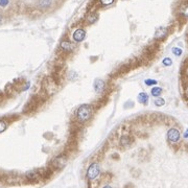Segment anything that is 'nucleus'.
I'll return each instance as SVG.
<instances>
[{
  "instance_id": "1",
  "label": "nucleus",
  "mask_w": 188,
  "mask_h": 188,
  "mask_svg": "<svg viewBox=\"0 0 188 188\" xmlns=\"http://www.w3.org/2000/svg\"><path fill=\"white\" fill-rule=\"evenodd\" d=\"M93 115V108L92 106L88 105V103H84V105H81L75 111V117H76L77 121L82 122H87L91 119Z\"/></svg>"
},
{
  "instance_id": "2",
  "label": "nucleus",
  "mask_w": 188,
  "mask_h": 188,
  "mask_svg": "<svg viewBox=\"0 0 188 188\" xmlns=\"http://www.w3.org/2000/svg\"><path fill=\"white\" fill-rule=\"evenodd\" d=\"M181 132L179 129L177 128H170L166 133V138H167V141L171 144H176V143L180 142L181 140Z\"/></svg>"
},
{
  "instance_id": "3",
  "label": "nucleus",
  "mask_w": 188,
  "mask_h": 188,
  "mask_svg": "<svg viewBox=\"0 0 188 188\" xmlns=\"http://www.w3.org/2000/svg\"><path fill=\"white\" fill-rule=\"evenodd\" d=\"M99 175H100V167L98 165V163H96V162L91 163L89 165L88 169H87V178L89 180H95Z\"/></svg>"
},
{
  "instance_id": "4",
  "label": "nucleus",
  "mask_w": 188,
  "mask_h": 188,
  "mask_svg": "<svg viewBox=\"0 0 188 188\" xmlns=\"http://www.w3.org/2000/svg\"><path fill=\"white\" fill-rule=\"evenodd\" d=\"M67 164V158L64 155H59L51 161V166L55 169H62Z\"/></svg>"
},
{
  "instance_id": "5",
  "label": "nucleus",
  "mask_w": 188,
  "mask_h": 188,
  "mask_svg": "<svg viewBox=\"0 0 188 188\" xmlns=\"http://www.w3.org/2000/svg\"><path fill=\"white\" fill-rule=\"evenodd\" d=\"M93 88H94V91H95L96 93H98V94L102 93L106 89L105 81H102V79H96L95 81H94Z\"/></svg>"
},
{
  "instance_id": "6",
  "label": "nucleus",
  "mask_w": 188,
  "mask_h": 188,
  "mask_svg": "<svg viewBox=\"0 0 188 188\" xmlns=\"http://www.w3.org/2000/svg\"><path fill=\"white\" fill-rule=\"evenodd\" d=\"M72 38H73V40L75 42H77V43L83 42L85 40V38H86V32H85L84 29H82V28H79V29L74 30L73 35H72Z\"/></svg>"
},
{
  "instance_id": "7",
  "label": "nucleus",
  "mask_w": 188,
  "mask_h": 188,
  "mask_svg": "<svg viewBox=\"0 0 188 188\" xmlns=\"http://www.w3.org/2000/svg\"><path fill=\"white\" fill-rule=\"evenodd\" d=\"M168 35V28L167 27H159L157 28L155 32V39L156 40H163L167 37Z\"/></svg>"
},
{
  "instance_id": "8",
  "label": "nucleus",
  "mask_w": 188,
  "mask_h": 188,
  "mask_svg": "<svg viewBox=\"0 0 188 188\" xmlns=\"http://www.w3.org/2000/svg\"><path fill=\"white\" fill-rule=\"evenodd\" d=\"M25 178L30 182H35V181H38L41 178V175H40L39 170H29L25 173Z\"/></svg>"
},
{
  "instance_id": "9",
  "label": "nucleus",
  "mask_w": 188,
  "mask_h": 188,
  "mask_svg": "<svg viewBox=\"0 0 188 188\" xmlns=\"http://www.w3.org/2000/svg\"><path fill=\"white\" fill-rule=\"evenodd\" d=\"M61 49L65 52H71L74 49V45L71 43L70 41H67V40H64V41L61 42Z\"/></svg>"
},
{
  "instance_id": "10",
  "label": "nucleus",
  "mask_w": 188,
  "mask_h": 188,
  "mask_svg": "<svg viewBox=\"0 0 188 188\" xmlns=\"http://www.w3.org/2000/svg\"><path fill=\"white\" fill-rule=\"evenodd\" d=\"M137 99H138V102H139L140 103H142V105L146 106L147 103H149V94L145 93V92H140L139 94H138Z\"/></svg>"
},
{
  "instance_id": "11",
  "label": "nucleus",
  "mask_w": 188,
  "mask_h": 188,
  "mask_svg": "<svg viewBox=\"0 0 188 188\" xmlns=\"http://www.w3.org/2000/svg\"><path fill=\"white\" fill-rule=\"evenodd\" d=\"M162 92H163V89L161 88V87H158V86H155L152 88V90H150V94H152V96H154V97H160L161 96Z\"/></svg>"
},
{
  "instance_id": "12",
  "label": "nucleus",
  "mask_w": 188,
  "mask_h": 188,
  "mask_svg": "<svg viewBox=\"0 0 188 188\" xmlns=\"http://www.w3.org/2000/svg\"><path fill=\"white\" fill-rule=\"evenodd\" d=\"M132 142H133V140H132L131 136L123 135L120 137V143H121V145H123V146H128V145L132 144Z\"/></svg>"
},
{
  "instance_id": "13",
  "label": "nucleus",
  "mask_w": 188,
  "mask_h": 188,
  "mask_svg": "<svg viewBox=\"0 0 188 188\" xmlns=\"http://www.w3.org/2000/svg\"><path fill=\"white\" fill-rule=\"evenodd\" d=\"M179 14H180L183 18H185V19L188 18V3L183 4V5L181 6L180 9H179Z\"/></svg>"
},
{
  "instance_id": "14",
  "label": "nucleus",
  "mask_w": 188,
  "mask_h": 188,
  "mask_svg": "<svg viewBox=\"0 0 188 188\" xmlns=\"http://www.w3.org/2000/svg\"><path fill=\"white\" fill-rule=\"evenodd\" d=\"M154 103H155V106H156V107H163V106L165 105V99H164V98H162L161 96H160V97H157L156 99H155Z\"/></svg>"
},
{
  "instance_id": "15",
  "label": "nucleus",
  "mask_w": 188,
  "mask_h": 188,
  "mask_svg": "<svg viewBox=\"0 0 188 188\" xmlns=\"http://www.w3.org/2000/svg\"><path fill=\"white\" fill-rule=\"evenodd\" d=\"M171 52H173L176 56H181L183 53V50L180 48V47H173V48L171 49Z\"/></svg>"
},
{
  "instance_id": "16",
  "label": "nucleus",
  "mask_w": 188,
  "mask_h": 188,
  "mask_svg": "<svg viewBox=\"0 0 188 188\" xmlns=\"http://www.w3.org/2000/svg\"><path fill=\"white\" fill-rule=\"evenodd\" d=\"M162 64L165 67H169V66L173 65V60L170 58H164L163 61H162Z\"/></svg>"
},
{
  "instance_id": "17",
  "label": "nucleus",
  "mask_w": 188,
  "mask_h": 188,
  "mask_svg": "<svg viewBox=\"0 0 188 188\" xmlns=\"http://www.w3.org/2000/svg\"><path fill=\"white\" fill-rule=\"evenodd\" d=\"M144 84L146 85V86H156L157 84H158V82L156 81V79H147L144 81Z\"/></svg>"
},
{
  "instance_id": "18",
  "label": "nucleus",
  "mask_w": 188,
  "mask_h": 188,
  "mask_svg": "<svg viewBox=\"0 0 188 188\" xmlns=\"http://www.w3.org/2000/svg\"><path fill=\"white\" fill-rule=\"evenodd\" d=\"M96 19H97V16H96L95 14H90V15L87 17V21H88L89 23H93L96 21Z\"/></svg>"
},
{
  "instance_id": "19",
  "label": "nucleus",
  "mask_w": 188,
  "mask_h": 188,
  "mask_svg": "<svg viewBox=\"0 0 188 188\" xmlns=\"http://www.w3.org/2000/svg\"><path fill=\"white\" fill-rule=\"evenodd\" d=\"M113 2H114V0H100V3H102V5H110Z\"/></svg>"
},
{
  "instance_id": "20",
  "label": "nucleus",
  "mask_w": 188,
  "mask_h": 188,
  "mask_svg": "<svg viewBox=\"0 0 188 188\" xmlns=\"http://www.w3.org/2000/svg\"><path fill=\"white\" fill-rule=\"evenodd\" d=\"M183 138H185V139H187L188 138V129H186V131H185L184 134H183Z\"/></svg>"
},
{
  "instance_id": "21",
  "label": "nucleus",
  "mask_w": 188,
  "mask_h": 188,
  "mask_svg": "<svg viewBox=\"0 0 188 188\" xmlns=\"http://www.w3.org/2000/svg\"><path fill=\"white\" fill-rule=\"evenodd\" d=\"M102 188H113L111 185H106V186H103Z\"/></svg>"
},
{
  "instance_id": "22",
  "label": "nucleus",
  "mask_w": 188,
  "mask_h": 188,
  "mask_svg": "<svg viewBox=\"0 0 188 188\" xmlns=\"http://www.w3.org/2000/svg\"><path fill=\"white\" fill-rule=\"evenodd\" d=\"M185 94H186V96H187V97H188V87H187V88H186V91H185Z\"/></svg>"
},
{
  "instance_id": "23",
  "label": "nucleus",
  "mask_w": 188,
  "mask_h": 188,
  "mask_svg": "<svg viewBox=\"0 0 188 188\" xmlns=\"http://www.w3.org/2000/svg\"><path fill=\"white\" fill-rule=\"evenodd\" d=\"M186 77L188 79V67L186 68Z\"/></svg>"
}]
</instances>
